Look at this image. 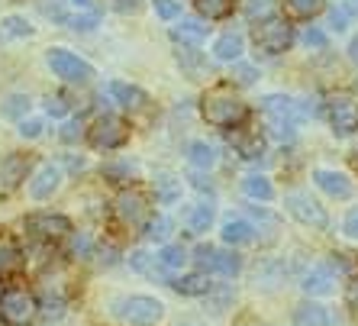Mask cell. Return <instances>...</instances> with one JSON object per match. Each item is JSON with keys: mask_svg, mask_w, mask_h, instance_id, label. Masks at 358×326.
<instances>
[{"mask_svg": "<svg viewBox=\"0 0 358 326\" xmlns=\"http://www.w3.org/2000/svg\"><path fill=\"white\" fill-rule=\"evenodd\" d=\"M200 117L207 120L210 126H217V129H236L239 123H245L249 107L229 87H213V91H207L200 97Z\"/></svg>", "mask_w": 358, "mask_h": 326, "instance_id": "cell-1", "label": "cell"}, {"mask_svg": "<svg viewBox=\"0 0 358 326\" xmlns=\"http://www.w3.org/2000/svg\"><path fill=\"white\" fill-rule=\"evenodd\" d=\"M113 313L123 317L129 326H155L162 317H165V304L155 301V297H123V301L113 304Z\"/></svg>", "mask_w": 358, "mask_h": 326, "instance_id": "cell-2", "label": "cell"}, {"mask_svg": "<svg viewBox=\"0 0 358 326\" xmlns=\"http://www.w3.org/2000/svg\"><path fill=\"white\" fill-rule=\"evenodd\" d=\"M0 317L10 326H29L39 317V304H36V297L29 291H23V288H10V291H3V297H0Z\"/></svg>", "mask_w": 358, "mask_h": 326, "instance_id": "cell-3", "label": "cell"}, {"mask_svg": "<svg viewBox=\"0 0 358 326\" xmlns=\"http://www.w3.org/2000/svg\"><path fill=\"white\" fill-rule=\"evenodd\" d=\"M252 39H255V45H259L262 52H268V55H281V52L291 49L294 29H291V23H287V20L268 17V20H262V23L255 26Z\"/></svg>", "mask_w": 358, "mask_h": 326, "instance_id": "cell-4", "label": "cell"}, {"mask_svg": "<svg viewBox=\"0 0 358 326\" xmlns=\"http://www.w3.org/2000/svg\"><path fill=\"white\" fill-rule=\"evenodd\" d=\"M87 143L97 152H113L120 146L129 143V123L120 117H100L97 123L87 129Z\"/></svg>", "mask_w": 358, "mask_h": 326, "instance_id": "cell-5", "label": "cell"}, {"mask_svg": "<svg viewBox=\"0 0 358 326\" xmlns=\"http://www.w3.org/2000/svg\"><path fill=\"white\" fill-rule=\"evenodd\" d=\"M284 207L297 223L310 226V229H326L329 217H326V207H320V201H313L307 191H291L284 194Z\"/></svg>", "mask_w": 358, "mask_h": 326, "instance_id": "cell-6", "label": "cell"}, {"mask_svg": "<svg viewBox=\"0 0 358 326\" xmlns=\"http://www.w3.org/2000/svg\"><path fill=\"white\" fill-rule=\"evenodd\" d=\"M113 210H117V220L123 226H129V229H145L152 220V207H149V197L142 191H123L117 197V204H113Z\"/></svg>", "mask_w": 358, "mask_h": 326, "instance_id": "cell-7", "label": "cell"}, {"mask_svg": "<svg viewBox=\"0 0 358 326\" xmlns=\"http://www.w3.org/2000/svg\"><path fill=\"white\" fill-rule=\"evenodd\" d=\"M26 233L39 243H59L71 233V220L62 213H29L26 217Z\"/></svg>", "mask_w": 358, "mask_h": 326, "instance_id": "cell-8", "label": "cell"}, {"mask_svg": "<svg viewBox=\"0 0 358 326\" xmlns=\"http://www.w3.org/2000/svg\"><path fill=\"white\" fill-rule=\"evenodd\" d=\"M45 62H49V68L55 71V75L65 78V81H71V84H84V81H91L94 78V68L68 49H49Z\"/></svg>", "mask_w": 358, "mask_h": 326, "instance_id": "cell-9", "label": "cell"}, {"mask_svg": "<svg viewBox=\"0 0 358 326\" xmlns=\"http://www.w3.org/2000/svg\"><path fill=\"white\" fill-rule=\"evenodd\" d=\"M329 123L336 136H352L358 129V104L345 94H336L329 101Z\"/></svg>", "mask_w": 358, "mask_h": 326, "instance_id": "cell-10", "label": "cell"}, {"mask_svg": "<svg viewBox=\"0 0 358 326\" xmlns=\"http://www.w3.org/2000/svg\"><path fill=\"white\" fill-rule=\"evenodd\" d=\"M262 113L268 117V123H287L294 126L300 120V107L294 97H284V94H268L262 101Z\"/></svg>", "mask_w": 358, "mask_h": 326, "instance_id": "cell-11", "label": "cell"}, {"mask_svg": "<svg viewBox=\"0 0 358 326\" xmlns=\"http://www.w3.org/2000/svg\"><path fill=\"white\" fill-rule=\"evenodd\" d=\"M59 184H62L59 165L45 162V165H42L39 171L33 175V181H29V197H33V201H49L52 194L59 191Z\"/></svg>", "mask_w": 358, "mask_h": 326, "instance_id": "cell-12", "label": "cell"}, {"mask_svg": "<svg viewBox=\"0 0 358 326\" xmlns=\"http://www.w3.org/2000/svg\"><path fill=\"white\" fill-rule=\"evenodd\" d=\"M26 175H29V159L20 155V152H13V155H7V159L0 162V187L3 191L20 187L26 181Z\"/></svg>", "mask_w": 358, "mask_h": 326, "instance_id": "cell-13", "label": "cell"}, {"mask_svg": "<svg viewBox=\"0 0 358 326\" xmlns=\"http://www.w3.org/2000/svg\"><path fill=\"white\" fill-rule=\"evenodd\" d=\"M313 181H317L320 191H326L329 197H336V201H345V197H352V184H349V178L339 175V171L320 168V171H313Z\"/></svg>", "mask_w": 358, "mask_h": 326, "instance_id": "cell-14", "label": "cell"}, {"mask_svg": "<svg viewBox=\"0 0 358 326\" xmlns=\"http://www.w3.org/2000/svg\"><path fill=\"white\" fill-rule=\"evenodd\" d=\"M333 285H336V268L333 265H313L307 271V275H303V281H300V288H303V291L307 294H329L333 291Z\"/></svg>", "mask_w": 358, "mask_h": 326, "instance_id": "cell-15", "label": "cell"}, {"mask_svg": "<svg viewBox=\"0 0 358 326\" xmlns=\"http://www.w3.org/2000/svg\"><path fill=\"white\" fill-rule=\"evenodd\" d=\"M107 91H110V97L120 104V107H126V110H142L145 104H149V97L139 91V87H133V84H123V81H110L107 84Z\"/></svg>", "mask_w": 358, "mask_h": 326, "instance_id": "cell-16", "label": "cell"}, {"mask_svg": "<svg viewBox=\"0 0 358 326\" xmlns=\"http://www.w3.org/2000/svg\"><path fill=\"white\" fill-rule=\"evenodd\" d=\"M171 288H175L178 294H184V297H207L210 294V275L207 271H194V275H181L171 281Z\"/></svg>", "mask_w": 358, "mask_h": 326, "instance_id": "cell-17", "label": "cell"}, {"mask_svg": "<svg viewBox=\"0 0 358 326\" xmlns=\"http://www.w3.org/2000/svg\"><path fill=\"white\" fill-rule=\"evenodd\" d=\"M255 239V226L249 223V220H242V217H229L223 223V243L229 246H245Z\"/></svg>", "mask_w": 358, "mask_h": 326, "instance_id": "cell-18", "label": "cell"}, {"mask_svg": "<svg viewBox=\"0 0 358 326\" xmlns=\"http://www.w3.org/2000/svg\"><path fill=\"white\" fill-rule=\"evenodd\" d=\"M129 265L139 271V275H145V278H159V281H168V268L162 265L159 259H152L145 249H136L133 255H129ZM171 285V281H168Z\"/></svg>", "mask_w": 358, "mask_h": 326, "instance_id": "cell-19", "label": "cell"}, {"mask_svg": "<svg viewBox=\"0 0 358 326\" xmlns=\"http://www.w3.org/2000/svg\"><path fill=\"white\" fill-rule=\"evenodd\" d=\"M294 323L297 326H329V313H326V307H320V304L303 301L294 307Z\"/></svg>", "mask_w": 358, "mask_h": 326, "instance_id": "cell-20", "label": "cell"}, {"mask_svg": "<svg viewBox=\"0 0 358 326\" xmlns=\"http://www.w3.org/2000/svg\"><path fill=\"white\" fill-rule=\"evenodd\" d=\"M20 268H23V252H20V246L13 243V239H0V278L7 275H17Z\"/></svg>", "mask_w": 358, "mask_h": 326, "instance_id": "cell-21", "label": "cell"}, {"mask_svg": "<svg viewBox=\"0 0 358 326\" xmlns=\"http://www.w3.org/2000/svg\"><path fill=\"white\" fill-rule=\"evenodd\" d=\"M210 26L197 23V20H181V26H175L171 29V39L181 42V45H200V42L207 39Z\"/></svg>", "mask_w": 358, "mask_h": 326, "instance_id": "cell-22", "label": "cell"}, {"mask_svg": "<svg viewBox=\"0 0 358 326\" xmlns=\"http://www.w3.org/2000/svg\"><path fill=\"white\" fill-rule=\"evenodd\" d=\"M229 139H233V149L239 152L242 159H259L262 152H265V139H262L259 133H233L229 136Z\"/></svg>", "mask_w": 358, "mask_h": 326, "instance_id": "cell-23", "label": "cell"}, {"mask_svg": "<svg viewBox=\"0 0 358 326\" xmlns=\"http://www.w3.org/2000/svg\"><path fill=\"white\" fill-rule=\"evenodd\" d=\"M213 55L220 62H239L242 59V36L239 33H226L213 42Z\"/></svg>", "mask_w": 358, "mask_h": 326, "instance_id": "cell-24", "label": "cell"}, {"mask_svg": "<svg viewBox=\"0 0 358 326\" xmlns=\"http://www.w3.org/2000/svg\"><path fill=\"white\" fill-rule=\"evenodd\" d=\"M194 7L203 20H226L236 10V0H194Z\"/></svg>", "mask_w": 358, "mask_h": 326, "instance_id": "cell-25", "label": "cell"}, {"mask_svg": "<svg viewBox=\"0 0 358 326\" xmlns=\"http://www.w3.org/2000/svg\"><path fill=\"white\" fill-rule=\"evenodd\" d=\"M187 162H191L194 168H213L217 165V152H213V146H207L203 139H194L191 146H187Z\"/></svg>", "mask_w": 358, "mask_h": 326, "instance_id": "cell-26", "label": "cell"}, {"mask_svg": "<svg viewBox=\"0 0 358 326\" xmlns=\"http://www.w3.org/2000/svg\"><path fill=\"white\" fill-rule=\"evenodd\" d=\"M178 197H181V178H175V175H159L155 178V201H162V204H175Z\"/></svg>", "mask_w": 358, "mask_h": 326, "instance_id": "cell-27", "label": "cell"}, {"mask_svg": "<svg viewBox=\"0 0 358 326\" xmlns=\"http://www.w3.org/2000/svg\"><path fill=\"white\" fill-rule=\"evenodd\" d=\"M171 233H175V220L162 217V213H155V217L149 220V226H145V236H149L152 243H162V246H168Z\"/></svg>", "mask_w": 358, "mask_h": 326, "instance_id": "cell-28", "label": "cell"}, {"mask_svg": "<svg viewBox=\"0 0 358 326\" xmlns=\"http://www.w3.org/2000/svg\"><path fill=\"white\" fill-rule=\"evenodd\" d=\"M242 268V255L239 252H229V249H217V259H213V271L223 278H236Z\"/></svg>", "mask_w": 358, "mask_h": 326, "instance_id": "cell-29", "label": "cell"}, {"mask_svg": "<svg viewBox=\"0 0 358 326\" xmlns=\"http://www.w3.org/2000/svg\"><path fill=\"white\" fill-rule=\"evenodd\" d=\"M242 191L249 194L252 201H271V197H275V187H271V181H268V178H262V175H249L245 178V181H242Z\"/></svg>", "mask_w": 358, "mask_h": 326, "instance_id": "cell-30", "label": "cell"}, {"mask_svg": "<svg viewBox=\"0 0 358 326\" xmlns=\"http://www.w3.org/2000/svg\"><path fill=\"white\" fill-rule=\"evenodd\" d=\"M284 3V13L287 17H294V20H310L313 13H320V0H281Z\"/></svg>", "mask_w": 358, "mask_h": 326, "instance_id": "cell-31", "label": "cell"}, {"mask_svg": "<svg viewBox=\"0 0 358 326\" xmlns=\"http://www.w3.org/2000/svg\"><path fill=\"white\" fill-rule=\"evenodd\" d=\"M103 175H107V181H113V184H126L136 178V165L129 159L110 162V165H103Z\"/></svg>", "mask_w": 358, "mask_h": 326, "instance_id": "cell-32", "label": "cell"}, {"mask_svg": "<svg viewBox=\"0 0 358 326\" xmlns=\"http://www.w3.org/2000/svg\"><path fill=\"white\" fill-rule=\"evenodd\" d=\"M178 65H181L191 78H200L203 71H207V62H203V55H197L194 49H181V52H178Z\"/></svg>", "mask_w": 358, "mask_h": 326, "instance_id": "cell-33", "label": "cell"}, {"mask_svg": "<svg viewBox=\"0 0 358 326\" xmlns=\"http://www.w3.org/2000/svg\"><path fill=\"white\" fill-rule=\"evenodd\" d=\"M187 226H191L194 233H207L210 226H213V207L210 204H197L191 210V217H187Z\"/></svg>", "mask_w": 358, "mask_h": 326, "instance_id": "cell-34", "label": "cell"}, {"mask_svg": "<svg viewBox=\"0 0 358 326\" xmlns=\"http://www.w3.org/2000/svg\"><path fill=\"white\" fill-rule=\"evenodd\" d=\"M159 262L168 271H178V268L187 265V249H184V246H165V249L159 252Z\"/></svg>", "mask_w": 358, "mask_h": 326, "instance_id": "cell-35", "label": "cell"}, {"mask_svg": "<svg viewBox=\"0 0 358 326\" xmlns=\"http://www.w3.org/2000/svg\"><path fill=\"white\" fill-rule=\"evenodd\" d=\"M233 301V288L229 285H213L210 288V294H207V307L213 310V313H223L226 310V304Z\"/></svg>", "mask_w": 358, "mask_h": 326, "instance_id": "cell-36", "label": "cell"}, {"mask_svg": "<svg viewBox=\"0 0 358 326\" xmlns=\"http://www.w3.org/2000/svg\"><path fill=\"white\" fill-rule=\"evenodd\" d=\"M62 143H68V146H75V143H81V139H87V126L81 123V120H68L65 126H62Z\"/></svg>", "mask_w": 358, "mask_h": 326, "instance_id": "cell-37", "label": "cell"}, {"mask_svg": "<svg viewBox=\"0 0 358 326\" xmlns=\"http://www.w3.org/2000/svg\"><path fill=\"white\" fill-rule=\"evenodd\" d=\"M97 23H100V17L94 13V10L91 13H78V17H65V26L68 29H75V33H91Z\"/></svg>", "mask_w": 358, "mask_h": 326, "instance_id": "cell-38", "label": "cell"}, {"mask_svg": "<svg viewBox=\"0 0 358 326\" xmlns=\"http://www.w3.org/2000/svg\"><path fill=\"white\" fill-rule=\"evenodd\" d=\"M26 110H29V97L13 94V97H7V104H3V117L20 120V117H26Z\"/></svg>", "mask_w": 358, "mask_h": 326, "instance_id": "cell-39", "label": "cell"}, {"mask_svg": "<svg viewBox=\"0 0 358 326\" xmlns=\"http://www.w3.org/2000/svg\"><path fill=\"white\" fill-rule=\"evenodd\" d=\"M213 259H217V249L210 243H200L197 249H194V262L200 265V271H213Z\"/></svg>", "mask_w": 358, "mask_h": 326, "instance_id": "cell-40", "label": "cell"}, {"mask_svg": "<svg viewBox=\"0 0 358 326\" xmlns=\"http://www.w3.org/2000/svg\"><path fill=\"white\" fill-rule=\"evenodd\" d=\"M255 78H259V68L233 62V84H239V87H249V84H255Z\"/></svg>", "mask_w": 358, "mask_h": 326, "instance_id": "cell-41", "label": "cell"}, {"mask_svg": "<svg viewBox=\"0 0 358 326\" xmlns=\"http://www.w3.org/2000/svg\"><path fill=\"white\" fill-rule=\"evenodd\" d=\"M245 17L252 20V23H255V20H268L271 17V0H249V3H245Z\"/></svg>", "mask_w": 358, "mask_h": 326, "instance_id": "cell-42", "label": "cell"}, {"mask_svg": "<svg viewBox=\"0 0 358 326\" xmlns=\"http://www.w3.org/2000/svg\"><path fill=\"white\" fill-rule=\"evenodd\" d=\"M155 13L162 20H178L181 17V0H155Z\"/></svg>", "mask_w": 358, "mask_h": 326, "instance_id": "cell-43", "label": "cell"}, {"mask_svg": "<svg viewBox=\"0 0 358 326\" xmlns=\"http://www.w3.org/2000/svg\"><path fill=\"white\" fill-rule=\"evenodd\" d=\"M3 29H7L10 36H33V26L26 23L23 17H7L3 20Z\"/></svg>", "mask_w": 358, "mask_h": 326, "instance_id": "cell-44", "label": "cell"}, {"mask_svg": "<svg viewBox=\"0 0 358 326\" xmlns=\"http://www.w3.org/2000/svg\"><path fill=\"white\" fill-rule=\"evenodd\" d=\"M342 233H345V239L358 243V207H352L349 213H345V220H342Z\"/></svg>", "mask_w": 358, "mask_h": 326, "instance_id": "cell-45", "label": "cell"}, {"mask_svg": "<svg viewBox=\"0 0 358 326\" xmlns=\"http://www.w3.org/2000/svg\"><path fill=\"white\" fill-rule=\"evenodd\" d=\"M45 113H49V117H65V113H68V101L62 97V94L45 97Z\"/></svg>", "mask_w": 358, "mask_h": 326, "instance_id": "cell-46", "label": "cell"}, {"mask_svg": "<svg viewBox=\"0 0 358 326\" xmlns=\"http://www.w3.org/2000/svg\"><path fill=\"white\" fill-rule=\"evenodd\" d=\"M303 42H307V49H326L329 36H326L323 29H317V26H310L307 33H303Z\"/></svg>", "mask_w": 358, "mask_h": 326, "instance_id": "cell-47", "label": "cell"}, {"mask_svg": "<svg viewBox=\"0 0 358 326\" xmlns=\"http://www.w3.org/2000/svg\"><path fill=\"white\" fill-rule=\"evenodd\" d=\"M329 26H333L336 33L349 29V10H342V7H333V10H329Z\"/></svg>", "mask_w": 358, "mask_h": 326, "instance_id": "cell-48", "label": "cell"}, {"mask_svg": "<svg viewBox=\"0 0 358 326\" xmlns=\"http://www.w3.org/2000/svg\"><path fill=\"white\" fill-rule=\"evenodd\" d=\"M20 136H23V139H39L42 120H23V123H20Z\"/></svg>", "mask_w": 358, "mask_h": 326, "instance_id": "cell-49", "label": "cell"}, {"mask_svg": "<svg viewBox=\"0 0 358 326\" xmlns=\"http://www.w3.org/2000/svg\"><path fill=\"white\" fill-rule=\"evenodd\" d=\"M142 3L145 0H110V7L117 10V13H139Z\"/></svg>", "mask_w": 358, "mask_h": 326, "instance_id": "cell-50", "label": "cell"}, {"mask_svg": "<svg viewBox=\"0 0 358 326\" xmlns=\"http://www.w3.org/2000/svg\"><path fill=\"white\" fill-rule=\"evenodd\" d=\"M271 126V136H275L278 143H291L294 139V126H287V123H268Z\"/></svg>", "mask_w": 358, "mask_h": 326, "instance_id": "cell-51", "label": "cell"}, {"mask_svg": "<svg viewBox=\"0 0 358 326\" xmlns=\"http://www.w3.org/2000/svg\"><path fill=\"white\" fill-rule=\"evenodd\" d=\"M336 268H349V271H355V278H358V255H336Z\"/></svg>", "mask_w": 358, "mask_h": 326, "instance_id": "cell-52", "label": "cell"}, {"mask_svg": "<svg viewBox=\"0 0 358 326\" xmlns=\"http://www.w3.org/2000/svg\"><path fill=\"white\" fill-rule=\"evenodd\" d=\"M345 304H349V307L358 313V278H352L349 288H345Z\"/></svg>", "mask_w": 358, "mask_h": 326, "instance_id": "cell-53", "label": "cell"}, {"mask_svg": "<svg viewBox=\"0 0 358 326\" xmlns=\"http://www.w3.org/2000/svg\"><path fill=\"white\" fill-rule=\"evenodd\" d=\"M191 181H194V187H200V191H203V187H210V178H203V175H194Z\"/></svg>", "mask_w": 358, "mask_h": 326, "instance_id": "cell-54", "label": "cell"}, {"mask_svg": "<svg viewBox=\"0 0 358 326\" xmlns=\"http://www.w3.org/2000/svg\"><path fill=\"white\" fill-rule=\"evenodd\" d=\"M349 55H352V62H358V36L352 39V45H349Z\"/></svg>", "mask_w": 358, "mask_h": 326, "instance_id": "cell-55", "label": "cell"}, {"mask_svg": "<svg viewBox=\"0 0 358 326\" xmlns=\"http://www.w3.org/2000/svg\"><path fill=\"white\" fill-rule=\"evenodd\" d=\"M71 3H78V7H91V0H71Z\"/></svg>", "mask_w": 358, "mask_h": 326, "instance_id": "cell-56", "label": "cell"}, {"mask_svg": "<svg viewBox=\"0 0 358 326\" xmlns=\"http://www.w3.org/2000/svg\"><path fill=\"white\" fill-rule=\"evenodd\" d=\"M352 168H355V171H358V152H355V155H352Z\"/></svg>", "mask_w": 358, "mask_h": 326, "instance_id": "cell-57", "label": "cell"}, {"mask_svg": "<svg viewBox=\"0 0 358 326\" xmlns=\"http://www.w3.org/2000/svg\"><path fill=\"white\" fill-rule=\"evenodd\" d=\"M352 7H355V10H358V0H352Z\"/></svg>", "mask_w": 358, "mask_h": 326, "instance_id": "cell-58", "label": "cell"}, {"mask_svg": "<svg viewBox=\"0 0 358 326\" xmlns=\"http://www.w3.org/2000/svg\"><path fill=\"white\" fill-rule=\"evenodd\" d=\"M0 297H3V288H0Z\"/></svg>", "mask_w": 358, "mask_h": 326, "instance_id": "cell-59", "label": "cell"}, {"mask_svg": "<svg viewBox=\"0 0 358 326\" xmlns=\"http://www.w3.org/2000/svg\"><path fill=\"white\" fill-rule=\"evenodd\" d=\"M0 326H3V323H0Z\"/></svg>", "mask_w": 358, "mask_h": 326, "instance_id": "cell-60", "label": "cell"}]
</instances>
